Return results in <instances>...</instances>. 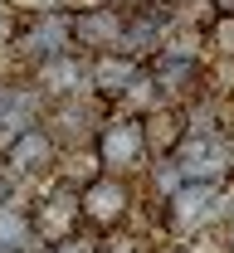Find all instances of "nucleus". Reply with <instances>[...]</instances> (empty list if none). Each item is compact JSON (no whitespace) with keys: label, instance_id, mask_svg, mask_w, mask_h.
I'll list each match as a JSON object with an SVG mask.
<instances>
[{"label":"nucleus","instance_id":"obj_1","mask_svg":"<svg viewBox=\"0 0 234 253\" xmlns=\"http://www.w3.org/2000/svg\"><path fill=\"white\" fill-rule=\"evenodd\" d=\"M93 156H98L102 175H132L146 166V131H141V117L132 112H107L93 136Z\"/></svg>","mask_w":234,"mask_h":253},{"label":"nucleus","instance_id":"obj_2","mask_svg":"<svg viewBox=\"0 0 234 253\" xmlns=\"http://www.w3.org/2000/svg\"><path fill=\"white\" fill-rule=\"evenodd\" d=\"M176 170L186 180H210V185H225L234 170V141L225 131H190L176 151Z\"/></svg>","mask_w":234,"mask_h":253},{"label":"nucleus","instance_id":"obj_3","mask_svg":"<svg viewBox=\"0 0 234 253\" xmlns=\"http://www.w3.org/2000/svg\"><path fill=\"white\" fill-rule=\"evenodd\" d=\"M73 20V49L78 54H112L122 49V30H127V5H107V0H93V5H78L68 10Z\"/></svg>","mask_w":234,"mask_h":253},{"label":"nucleus","instance_id":"obj_4","mask_svg":"<svg viewBox=\"0 0 234 253\" xmlns=\"http://www.w3.org/2000/svg\"><path fill=\"white\" fill-rule=\"evenodd\" d=\"M146 73H151L161 102H195L210 88V73H205L200 54H156L146 63Z\"/></svg>","mask_w":234,"mask_h":253},{"label":"nucleus","instance_id":"obj_5","mask_svg":"<svg viewBox=\"0 0 234 253\" xmlns=\"http://www.w3.org/2000/svg\"><path fill=\"white\" fill-rule=\"evenodd\" d=\"M78 210H83L88 229H117L132 214V185H127V175H93V180H83Z\"/></svg>","mask_w":234,"mask_h":253},{"label":"nucleus","instance_id":"obj_6","mask_svg":"<svg viewBox=\"0 0 234 253\" xmlns=\"http://www.w3.org/2000/svg\"><path fill=\"white\" fill-rule=\"evenodd\" d=\"M54 161H59V141H54V131H49L44 122L25 126V131L0 151V166H5V175H10V180L49 175V170H54Z\"/></svg>","mask_w":234,"mask_h":253},{"label":"nucleus","instance_id":"obj_7","mask_svg":"<svg viewBox=\"0 0 234 253\" xmlns=\"http://www.w3.org/2000/svg\"><path fill=\"white\" fill-rule=\"evenodd\" d=\"M30 219H34V239H39V249L73 239V234H78V224H83V210H78V185L59 180V185H54V190H49V195L30 210Z\"/></svg>","mask_w":234,"mask_h":253},{"label":"nucleus","instance_id":"obj_8","mask_svg":"<svg viewBox=\"0 0 234 253\" xmlns=\"http://www.w3.org/2000/svg\"><path fill=\"white\" fill-rule=\"evenodd\" d=\"M166 205V224L176 234H195L200 224L220 219V210H225V185H210V180H186V185L176 190Z\"/></svg>","mask_w":234,"mask_h":253},{"label":"nucleus","instance_id":"obj_9","mask_svg":"<svg viewBox=\"0 0 234 253\" xmlns=\"http://www.w3.org/2000/svg\"><path fill=\"white\" fill-rule=\"evenodd\" d=\"M30 88L44 102H68V97L88 93V54H54V59H39L30 73Z\"/></svg>","mask_w":234,"mask_h":253},{"label":"nucleus","instance_id":"obj_10","mask_svg":"<svg viewBox=\"0 0 234 253\" xmlns=\"http://www.w3.org/2000/svg\"><path fill=\"white\" fill-rule=\"evenodd\" d=\"M15 54L25 59H54V54H78L73 49V20L68 10H44V15H30V25L15 34Z\"/></svg>","mask_w":234,"mask_h":253},{"label":"nucleus","instance_id":"obj_11","mask_svg":"<svg viewBox=\"0 0 234 253\" xmlns=\"http://www.w3.org/2000/svg\"><path fill=\"white\" fill-rule=\"evenodd\" d=\"M141 131H146V156L151 161H171L181 151V141L190 136V107H186V102H156V107L141 117Z\"/></svg>","mask_w":234,"mask_h":253},{"label":"nucleus","instance_id":"obj_12","mask_svg":"<svg viewBox=\"0 0 234 253\" xmlns=\"http://www.w3.org/2000/svg\"><path fill=\"white\" fill-rule=\"evenodd\" d=\"M141 68H146V63L137 59V54H122V49H112V54H93V59H88V93L117 107L122 93L141 78Z\"/></svg>","mask_w":234,"mask_h":253},{"label":"nucleus","instance_id":"obj_13","mask_svg":"<svg viewBox=\"0 0 234 253\" xmlns=\"http://www.w3.org/2000/svg\"><path fill=\"white\" fill-rule=\"evenodd\" d=\"M25 249H39L30 210H20V205H0V253H25Z\"/></svg>","mask_w":234,"mask_h":253},{"label":"nucleus","instance_id":"obj_14","mask_svg":"<svg viewBox=\"0 0 234 253\" xmlns=\"http://www.w3.org/2000/svg\"><path fill=\"white\" fill-rule=\"evenodd\" d=\"M205 44H215L220 59H234V15H215V25L205 30Z\"/></svg>","mask_w":234,"mask_h":253},{"label":"nucleus","instance_id":"obj_15","mask_svg":"<svg viewBox=\"0 0 234 253\" xmlns=\"http://www.w3.org/2000/svg\"><path fill=\"white\" fill-rule=\"evenodd\" d=\"M20 97H25V88H20L15 78H5V73H0V122H5L15 107H20Z\"/></svg>","mask_w":234,"mask_h":253},{"label":"nucleus","instance_id":"obj_16","mask_svg":"<svg viewBox=\"0 0 234 253\" xmlns=\"http://www.w3.org/2000/svg\"><path fill=\"white\" fill-rule=\"evenodd\" d=\"M5 10H20V15H44V10H64V0H5Z\"/></svg>","mask_w":234,"mask_h":253},{"label":"nucleus","instance_id":"obj_17","mask_svg":"<svg viewBox=\"0 0 234 253\" xmlns=\"http://www.w3.org/2000/svg\"><path fill=\"white\" fill-rule=\"evenodd\" d=\"M0 205H10V175L0 170Z\"/></svg>","mask_w":234,"mask_h":253},{"label":"nucleus","instance_id":"obj_18","mask_svg":"<svg viewBox=\"0 0 234 253\" xmlns=\"http://www.w3.org/2000/svg\"><path fill=\"white\" fill-rule=\"evenodd\" d=\"M215 5V15H234V0H210Z\"/></svg>","mask_w":234,"mask_h":253},{"label":"nucleus","instance_id":"obj_19","mask_svg":"<svg viewBox=\"0 0 234 253\" xmlns=\"http://www.w3.org/2000/svg\"><path fill=\"white\" fill-rule=\"evenodd\" d=\"M5 20H10V10H5V5H0V39H5Z\"/></svg>","mask_w":234,"mask_h":253},{"label":"nucleus","instance_id":"obj_20","mask_svg":"<svg viewBox=\"0 0 234 253\" xmlns=\"http://www.w3.org/2000/svg\"><path fill=\"white\" fill-rule=\"evenodd\" d=\"M107 5H122V0H107Z\"/></svg>","mask_w":234,"mask_h":253},{"label":"nucleus","instance_id":"obj_21","mask_svg":"<svg viewBox=\"0 0 234 253\" xmlns=\"http://www.w3.org/2000/svg\"><path fill=\"white\" fill-rule=\"evenodd\" d=\"M25 253H39V249H25Z\"/></svg>","mask_w":234,"mask_h":253}]
</instances>
